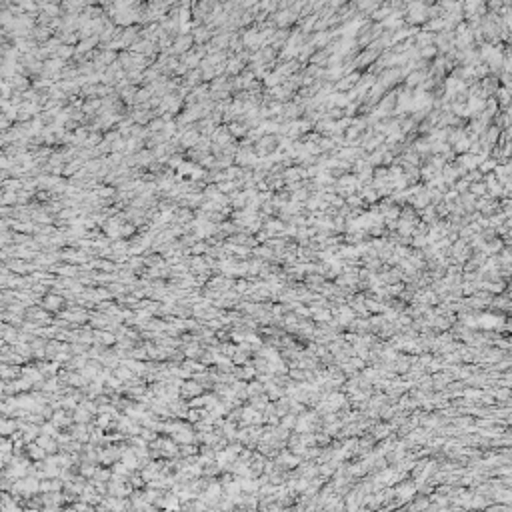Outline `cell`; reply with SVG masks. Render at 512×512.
Segmentation results:
<instances>
[{"instance_id":"obj_1","label":"cell","mask_w":512,"mask_h":512,"mask_svg":"<svg viewBox=\"0 0 512 512\" xmlns=\"http://www.w3.org/2000/svg\"><path fill=\"white\" fill-rule=\"evenodd\" d=\"M276 148H278V136L266 134V136H262V138L258 140V144H256V154H260V156L272 154Z\"/></svg>"},{"instance_id":"obj_3","label":"cell","mask_w":512,"mask_h":512,"mask_svg":"<svg viewBox=\"0 0 512 512\" xmlns=\"http://www.w3.org/2000/svg\"><path fill=\"white\" fill-rule=\"evenodd\" d=\"M470 192L472 194H486V184H470Z\"/></svg>"},{"instance_id":"obj_2","label":"cell","mask_w":512,"mask_h":512,"mask_svg":"<svg viewBox=\"0 0 512 512\" xmlns=\"http://www.w3.org/2000/svg\"><path fill=\"white\" fill-rule=\"evenodd\" d=\"M358 84V74H350V76H344L338 84H336V88L338 90H344V88H350V86H356Z\"/></svg>"}]
</instances>
